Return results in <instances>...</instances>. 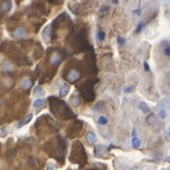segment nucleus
I'll list each match as a JSON object with an SVG mask.
<instances>
[{
  "instance_id": "nucleus-15",
  "label": "nucleus",
  "mask_w": 170,
  "mask_h": 170,
  "mask_svg": "<svg viewBox=\"0 0 170 170\" xmlns=\"http://www.w3.org/2000/svg\"><path fill=\"white\" fill-rule=\"evenodd\" d=\"M140 109L142 110L143 113H149V111H150V108H149L148 104L144 103V102H140Z\"/></svg>"
},
{
  "instance_id": "nucleus-12",
  "label": "nucleus",
  "mask_w": 170,
  "mask_h": 170,
  "mask_svg": "<svg viewBox=\"0 0 170 170\" xmlns=\"http://www.w3.org/2000/svg\"><path fill=\"white\" fill-rule=\"evenodd\" d=\"M33 94H34V96H37V97H40V96H44L45 95V91L40 87V86H38V87H35L34 88V92H33Z\"/></svg>"
},
{
  "instance_id": "nucleus-27",
  "label": "nucleus",
  "mask_w": 170,
  "mask_h": 170,
  "mask_svg": "<svg viewBox=\"0 0 170 170\" xmlns=\"http://www.w3.org/2000/svg\"><path fill=\"white\" fill-rule=\"evenodd\" d=\"M104 106V103L103 102H100V103H97L96 106H95V110H100V109H102V107Z\"/></svg>"
},
{
  "instance_id": "nucleus-18",
  "label": "nucleus",
  "mask_w": 170,
  "mask_h": 170,
  "mask_svg": "<svg viewBox=\"0 0 170 170\" xmlns=\"http://www.w3.org/2000/svg\"><path fill=\"white\" fill-rule=\"evenodd\" d=\"M70 103H72L73 107H77V106L80 104V99H79L77 96H73V97L70 99Z\"/></svg>"
},
{
  "instance_id": "nucleus-23",
  "label": "nucleus",
  "mask_w": 170,
  "mask_h": 170,
  "mask_svg": "<svg viewBox=\"0 0 170 170\" xmlns=\"http://www.w3.org/2000/svg\"><path fill=\"white\" fill-rule=\"evenodd\" d=\"M163 54H164L165 56H168V58H170V45L167 46V47L163 49Z\"/></svg>"
},
{
  "instance_id": "nucleus-7",
  "label": "nucleus",
  "mask_w": 170,
  "mask_h": 170,
  "mask_svg": "<svg viewBox=\"0 0 170 170\" xmlns=\"http://www.w3.org/2000/svg\"><path fill=\"white\" fill-rule=\"evenodd\" d=\"M45 104H46V101H45L44 99H37V100L33 102L34 109H41V108L45 107Z\"/></svg>"
},
{
  "instance_id": "nucleus-1",
  "label": "nucleus",
  "mask_w": 170,
  "mask_h": 170,
  "mask_svg": "<svg viewBox=\"0 0 170 170\" xmlns=\"http://www.w3.org/2000/svg\"><path fill=\"white\" fill-rule=\"evenodd\" d=\"M80 76H81V73L79 72V70H76V69H72V70H69V73L67 74V80L69 81V82H75V81H77L79 79H80Z\"/></svg>"
},
{
  "instance_id": "nucleus-21",
  "label": "nucleus",
  "mask_w": 170,
  "mask_h": 170,
  "mask_svg": "<svg viewBox=\"0 0 170 170\" xmlns=\"http://www.w3.org/2000/svg\"><path fill=\"white\" fill-rule=\"evenodd\" d=\"M7 133H8V128L7 127H3L1 128V130H0V136H6L7 135Z\"/></svg>"
},
{
  "instance_id": "nucleus-22",
  "label": "nucleus",
  "mask_w": 170,
  "mask_h": 170,
  "mask_svg": "<svg viewBox=\"0 0 170 170\" xmlns=\"http://www.w3.org/2000/svg\"><path fill=\"white\" fill-rule=\"evenodd\" d=\"M103 150H104V147H103V146H97V147L95 148V155H96V156L100 155V151L102 153Z\"/></svg>"
},
{
  "instance_id": "nucleus-6",
  "label": "nucleus",
  "mask_w": 170,
  "mask_h": 170,
  "mask_svg": "<svg viewBox=\"0 0 170 170\" xmlns=\"http://www.w3.org/2000/svg\"><path fill=\"white\" fill-rule=\"evenodd\" d=\"M11 7H12V1H11V0H4L3 4H1V6H0L1 11L5 12V13L8 12V11L11 10Z\"/></svg>"
},
{
  "instance_id": "nucleus-25",
  "label": "nucleus",
  "mask_w": 170,
  "mask_h": 170,
  "mask_svg": "<svg viewBox=\"0 0 170 170\" xmlns=\"http://www.w3.org/2000/svg\"><path fill=\"white\" fill-rule=\"evenodd\" d=\"M108 11H109V7L108 6H102V8L100 10V14H103V13H106Z\"/></svg>"
},
{
  "instance_id": "nucleus-24",
  "label": "nucleus",
  "mask_w": 170,
  "mask_h": 170,
  "mask_svg": "<svg viewBox=\"0 0 170 170\" xmlns=\"http://www.w3.org/2000/svg\"><path fill=\"white\" fill-rule=\"evenodd\" d=\"M158 115H160L161 119H165V117H167V111H165L164 109H161L160 113H158Z\"/></svg>"
},
{
  "instance_id": "nucleus-13",
  "label": "nucleus",
  "mask_w": 170,
  "mask_h": 170,
  "mask_svg": "<svg viewBox=\"0 0 170 170\" xmlns=\"http://www.w3.org/2000/svg\"><path fill=\"white\" fill-rule=\"evenodd\" d=\"M96 38H97V40H99V41H103V40L106 39V33H104V32L101 30V28H100V30H97Z\"/></svg>"
},
{
  "instance_id": "nucleus-26",
  "label": "nucleus",
  "mask_w": 170,
  "mask_h": 170,
  "mask_svg": "<svg viewBox=\"0 0 170 170\" xmlns=\"http://www.w3.org/2000/svg\"><path fill=\"white\" fill-rule=\"evenodd\" d=\"M131 91H133V88H131L130 86H126V87L123 88V92H124L126 94H128V93H130Z\"/></svg>"
},
{
  "instance_id": "nucleus-8",
  "label": "nucleus",
  "mask_w": 170,
  "mask_h": 170,
  "mask_svg": "<svg viewBox=\"0 0 170 170\" xmlns=\"http://www.w3.org/2000/svg\"><path fill=\"white\" fill-rule=\"evenodd\" d=\"M86 140H87V142H88L89 144L95 143V141H96V135H95V133H94V131H89V133L86 135Z\"/></svg>"
},
{
  "instance_id": "nucleus-20",
  "label": "nucleus",
  "mask_w": 170,
  "mask_h": 170,
  "mask_svg": "<svg viewBox=\"0 0 170 170\" xmlns=\"http://www.w3.org/2000/svg\"><path fill=\"white\" fill-rule=\"evenodd\" d=\"M126 42H127L126 38H123V37H117V44H119L120 46H123V45H126Z\"/></svg>"
},
{
  "instance_id": "nucleus-16",
  "label": "nucleus",
  "mask_w": 170,
  "mask_h": 170,
  "mask_svg": "<svg viewBox=\"0 0 170 170\" xmlns=\"http://www.w3.org/2000/svg\"><path fill=\"white\" fill-rule=\"evenodd\" d=\"M155 122H156V116L154 114H150V115L147 116V123L148 124H154Z\"/></svg>"
},
{
  "instance_id": "nucleus-5",
  "label": "nucleus",
  "mask_w": 170,
  "mask_h": 170,
  "mask_svg": "<svg viewBox=\"0 0 170 170\" xmlns=\"http://www.w3.org/2000/svg\"><path fill=\"white\" fill-rule=\"evenodd\" d=\"M50 33H52V26L48 25V26L45 27V30H44V32H42V39H44L45 42H48V41H49V39H50Z\"/></svg>"
},
{
  "instance_id": "nucleus-17",
  "label": "nucleus",
  "mask_w": 170,
  "mask_h": 170,
  "mask_svg": "<svg viewBox=\"0 0 170 170\" xmlns=\"http://www.w3.org/2000/svg\"><path fill=\"white\" fill-rule=\"evenodd\" d=\"M144 23L143 22H140L138 25H137V27L135 28V34H140L141 32H142V30H143V28H144Z\"/></svg>"
},
{
  "instance_id": "nucleus-34",
  "label": "nucleus",
  "mask_w": 170,
  "mask_h": 170,
  "mask_svg": "<svg viewBox=\"0 0 170 170\" xmlns=\"http://www.w3.org/2000/svg\"><path fill=\"white\" fill-rule=\"evenodd\" d=\"M0 107H1V103H0Z\"/></svg>"
},
{
  "instance_id": "nucleus-19",
  "label": "nucleus",
  "mask_w": 170,
  "mask_h": 170,
  "mask_svg": "<svg viewBox=\"0 0 170 170\" xmlns=\"http://www.w3.org/2000/svg\"><path fill=\"white\" fill-rule=\"evenodd\" d=\"M133 146H134V148H138L140 147V144H141V141L137 138V136L136 137H133Z\"/></svg>"
},
{
  "instance_id": "nucleus-14",
  "label": "nucleus",
  "mask_w": 170,
  "mask_h": 170,
  "mask_svg": "<svg viewBox=\"0 0 170 170\" xmlns=\"http://www.w3.org/2000/svg\"><path fill=\"white\" fill-rule=\"evenodd\" d=\"M108 122H109V120H108V117H106V116H100V117L97 119V123H99L100 126H106Z\"/></svg>"
},
{
  "instance_id": "nucleus-3",
  "label": "nucleus",
  "mask_w": 170,
  "mask_h": 170,
  "mask_svg": "<svg viewBox=\"0 0 170 170\" xmlns=\"http://www.w3.org/2000/svg\"><path fill=\"white\" fill-rule=\"evenodd\" d=\"M32 84H33V82H32V80L28 77V76H26V77H23L22 80H21V82H20V87L23 89V91H28L31 87H32Z\"/></svg>"
},
{
  "instance_id": "nucleus-33",
  "label": "nucleus",
  "mask_w": 170,
  "mask_h": 170,
  "mask_svg": "<svg viewBox=\"0 0 170 170\" xmlns=\"http://www.w3.org/2000/svg\"><path fill=\"white\" fill-rule=\"evenodd\" d=\"M169 137H170V131H169Z\"/></svg>"
},
{
  "instance_id": "nucleus-30",
  "label": "nucleus",
  "mask_w": 170,
  "mask_h": 170,
  "mask_svg": "<svg viewBox=\"0 0 170 170\" xmlns=\"http://www.w3.org/2000/svg\"><path fill=\"white\" fill-rule=\"evenodd\" d=\"M54 169H55V165H52V164L47 165V170H54Z\"/></svg>"
},
{
  "instance_id": "nucleus-2",
  "label": "nucleus",
  "mask_w": 170,
  "mask_h": 170,
  "mask_svg": "<svg viewBox=\"0 0 170 170\" xmlns=\"http://www.w3.org/2000/svg\"><path fill=\"white\" fill-rule=\"evenodd\" d=\"M61 60H62V58H61V55L59 54V53H53L52 55H50V58H49V64L52 65V66H59L60 65V62H61Z\"/></svg>"
},
{
  "instance_id": "nucleus-29",
  "label": "nucleus",
  "mask_w": 170,
  "mask_h": 170,
  "mask_svg": "<svg viewBox=\"0 0 170 170\" xmlns=\"http://www.w3.org/2000/svg\"><path fill=\"white\" fill-rule=\"evenodd\" d=\"M131 136H133V137H136V136H137V131H136V129H135V128H134V129H133V131H131Z\"/></svg>"
},
{
  "instance_id": "nucleus-11",
  "label": "nucleus",
  "mask_w": 170,
  "mask_h": 170,
  "mask_svg": "<svg viewBox=\"0 0 170 170\" xmlns=\"http://www.w3.org/2000/svg\"><path fill=\"white\" fill-rule=\"evenodd\" d=\"M1 69L4 70V72H7V73H10V72H13V66H12V64H10V62H4L3 64V66H1Z\"/></svg>"
},
{
  "instance_id": "nucleus-28",
  "label": "nucleus",
  "mask_w": 170,
  "mask_h": 170,
  "mask_svg": "<svg viewBox=\"0 0 170 170\" xmlns=\"http://www.w3.org/2000/svg\"><path fill=\"white\" fill-rule=\"evenodd\" d=\"M143 68H144V70H147V72H149L150 70V68H149V65H148V62H143Z\"/></svg>"
},
{
  "instance_id": "nucleus-4",
  "label": "nucleus",
  "mask_w": 170,
  "mask_h": 170,
  "mask_svg": "<svg viewBox=\"0 0 170 170\" xmlns=\"http://www.w3.org/2000/svg\"><path fill=\"white\" fill-rule=\"evenodd\" d=\"M13 34H14V37L17 39H22V38L26 37V31H25V28L22 26H19V27H17L15 30H14V33Z\"/></svg>"
},
{
  "instance_id": "nucleus-9",
  "label": "nucleus",
  "mask_w": 170,
  "mask_h": 170,
  "mask_svg": "<svg viewBox=\"0 0 170 170\" xmlns=\"http://www.w3.org/2000/svg\"><path fill=\"white\" fill-rule=\"evenodd\" d=\"M32 117H33V115H32V114H28L26 117H23V119H22V120L18 123V128H22L25 124H27L28 122H30V121L32 120Z\"/></svg>"
},
{
  "instance_id": "nucleus-35",
  "label": "nucleus",
  "mask_w": 170,
  "mask_h": 170,
  "mask_svg": "<svg viewBox=\"0 0 170 170\" xmlns=\"http://www.w3.org/2000/svg\"><path fill=\"white\" fill-rule=\"evenodd\" d=\"M169 170H170V169H169Z\"/></svg>"
},
{
  "instance_id": "nucleus-31",
  "label": "nucleus",
  "mask_w": 170,
  "mask_h": 170,
  "mask_svg": "<svg viewBox=\"0 0 170 170\" xmlns=\"http://www.w3.org/2000/svg\"><path fill=\"white\" fill-rule=\"evenodd\" d=\"M111 3L114 4V5H117V4L120 3V0H111Z\"/></svg>"
},
{
  "instance_id": "nucleus-32",
  "label": "nucleus",
  "mask_w": 170,
  "mask_h": 170,
  "mask_svg": "<svg viewBox=\"0 0 170 170\" xmlns=\"http://www.w3.org/2000/svg\"><path fill=\"white\" fill-rule=\"evenodd\" d=\"M165 161H167V162H169V163H170V156H168V157H167V158H165Z\"/></svg>"
},
{
  "instance_id": "nucleus-10",
  "label": "nucleus",
  "mask_w": 170,
  "mask_h": 170,
  "mask_svg": "<svg viewBox=\"0 0 170 170\" xmlns=\"http://www.w3.org/2000/svg\"><path fill=\"white\" fill-rule=\"evenodd\" d=\"M68 92H69V87H68V84H62V86L60 87V91H59V95L61 96V97H64V96H66L67 94H68Z\"/></svg>"
}]
</instances>
